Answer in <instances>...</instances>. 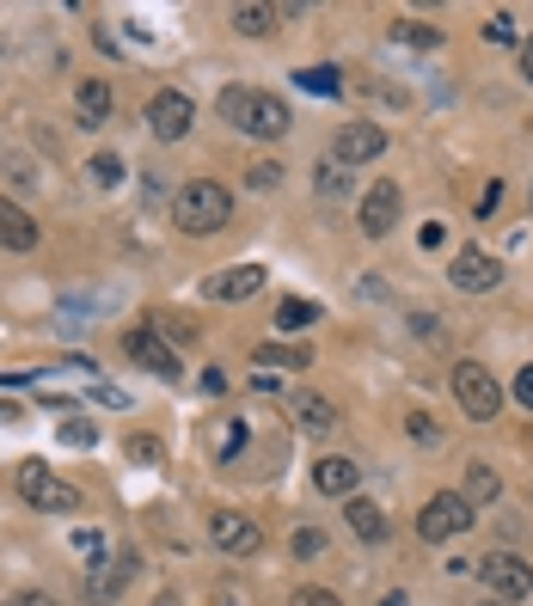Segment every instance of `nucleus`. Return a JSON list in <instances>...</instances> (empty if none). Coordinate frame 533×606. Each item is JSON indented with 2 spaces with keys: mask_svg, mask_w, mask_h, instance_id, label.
Here are the masks:
<instances>
[{
  "mask_svg": "<svg viewBox=\"0 0 533 606\" xmlns=\"http://www.w3.org/2000/svg\"><path fill=\"white\" fill-rule=\"evenodd\" d=\"M454 399L472 423H490L502 411V387H497V373H490L485 361H454Z\"/></svg>",
  "mask_w": 533,
  "mask_h": 606,
  "instance_id": "obj_3",
  "label": "nucleus"
},
{
  "mask_svg": "<svg viewBox=\"0 0 533 606\" xmlns=\"http://www.w3.org/2000/svg\"><path fill=\"white\" fill-rule=\"evenodd\" d=\"M313 185H319V197H325V202H331V197H350V171H344V166H331V159H325Z\"/></svg>",
  "mask_w": 533,
  "mask_h": 606,
  "instance_id": "obj_27",
  "label": "nucleus"
},
{
  "mask_svg": "<svg viewBox=\"0 0 533 606\" xmlns=\"http://www.w3.org/2000/svg\"><path fill=\"white\" fill-rule=\"evenodd\" d=\"M411 331H417V337H441L436 312H411Z\"/></svg>",
  "mask_w": 533,
  "mask_h": 606,
  "instance_id": "obj_37",
  "label": "nucleus"
},
{
  "mask_svg": "<svg viewBox=\"0 0 533 606\" xmlns=\"http://www.w3.org/2000/svg\"><path fill=\"white\" fill-rule=\"evenodd\" d=\"M227 19H234V32H246V37H270V32H276V19H283V7H264V0H239Z\"/></svg>",
  "mask_w": 533,
  "mask_h": 606,
  "instance_id": "obj_17",
  "label": "nucleus"
},
{
  "mask_svg": "<svg viewBox=\"0 0 533 606\" xmlns=\"http://www.w3.org/2000/svg\"><path fill=\"white\" fill-rule=\"evenodd\" d=\"M154 606H178V594H159V601Z\"/></svg>",
  "mask_w": 533,
  "mask_h": 606,
  "instance_id": "obj_41",
  "label": "nucleus"
},
{
  "mask_svg": "<svg viewBox=\"0 0 533 606\" xmlns=\"http://www.w3.org/2000/svg\"><path fill=\"white\" fill-rule=\"evenodd\" d=\"M516 404H521V411H533V368L516 373Z\"/></svg>",
  "mask_w": 533,
  "mask_h": 606,
  "instance_id": "obj_36",
  "label": "nucleus"
},
{
  "mask_svg": "<svg viewBox=\"0 0 533 606\" xmlns=\"http://www.w3.org/2000/svg\"><path fill=\"white\" fill-rule=\"evenodd\" d=\"M258 361H264V368H307V356L288 349V343H258Z\"/></svg>",
  "mask_w": 533,
  "mask_h": 606,
  "instance_id": "obj_26",
  "label": "nucleus"
},
{
  "mask_svg": "<svg viewBox=\"0 0 533 606\" xmlns=\"http://www.w3.org/2000/svg\"><path fill=\"white\" fill-rule=\"evenodd\" d=\"M485 37H490V44H516V25H509V13H497V19H490V25H485Z\"/></svg>",
  "mask_w": 533,
  "mask_h": 606,
  "instance_id": "obj_33",
  "label": "nucleus"
},
{
  "mask_svg": "<svg viewBox=\"0 0 533 606\" xmlns=\"http://www.w3.org/2000/svg\"><path fill=\"white\" fill-rule=\"evenodd\" d=\"M300 86H307V93H319V98H331V93H344V74H337V68H300Z\"/></svg>",
  "mask_w": 533,
  "mask_h": 606,
  "instance_id": "obj_24",
  "label": "nucleus"
},
{
  "mask_svg": "<svg viewBox=\"0 0 533 606\" xmlns=\"http://www.w3.org/2000/svg\"><path fill=\"white\" fill-rule=\"evenodd\" d=\"M344 521H350V533H356L362 545H380V539H387V514H380L368 497H350Z\"/></svg>",
  "mask_w": 533,
  "mask_h": 606,
  "instance_id": "obj_16",
  "label": "nucleus"
},
{
  "mask_svg": "<svg viewBox=\"0 0 533 606\" xmlns=\"http://www.w3.org/2000/svg\"><path fill=\"white\" fill-rule=\"evenodd\" d=\"M387 154V129L380 123H344L337 129V141H331V166H368V159Z\"/></svg>",
  "mask_w": 533,
  "mask_h": 606,
  "instance_id": "obj_8",
  "label": "nucleus"
},
{
  "mask_svg": "<svg viewBox=\"0 0 533 606\" xmlns=\"http://www.w3.org/2000/svg\"><path fill=\"white\" fill-rule=\"evenodd\" d=\"M234 453H246V423L227 417V423L215 429V460H234Z\"/></svg>",
  "mask_w": 533,
  "mask_h": 606,
  "instance_id": "obj_25",
  "label": "nucleus"
},
{
  "mask_svg": "<svg viewBox=\"0 0 533 606\" xmlns=\"http://www.w3.org/2000/svg\"><path fill=\"white\" fill-rule=\"evenodd\" d=\"M13 606H56L49 594H13Z\"/></svg>",
  "mask_w": 533,
  "mask_h": 606,
  "instance_id": "obj_38",
  "label": "nucleus"
},
{
  "mask_svg": "<svg viewBox=\"0 0 533 606\" xmlns=\"http://www.w3.org/2000/svg\"><path fill=\"white\" fill-rule=\"evenodd\" d=\"M123 349H129V361H142L147 373H159V380H178V373H185V368H178V356H173V343L159 337L154 325H135L123 337Z\"/></svg>",
  "mask_w": 533,
  "mask_h": 606,
  "instance_id": "obj_10",
  "label": "nucleus"
},
{
  "mask_svg": "<svg viewBox=\"0 0 533 606\" xmlns=\"http://www.w3.org/2000/svg\"><path fill=\"white\" fill-rule=\"evenodd\" d=\"M264 282H270L264 264H227V270H215V276L203 282V295L209 300H251Z\"/></svg>",
  "mask_w": 533,
  "mask_h": 606,
  "instance_id": "obj_12",
  "label": "nucleus"
},
{
  "mask_svg": "<svg viewBox=\"0 0 533 606\" xmlns=\"http://www.w3.org/2000/svg\"><path fill=\"white\" fill-rule=\"evenodd\" d=\"M448 282H454L460 295H485V288H497V282H502V264L490 258V251L466 246V251H454V270H448Z\"/></svg>",
  "mask_w": 533,
  "mask_h": 606,
  "instance_id": "obj_11",
  "label": "nucleus"
},
{
  "mask_svg": "<svg viewBox=\"0 0 533 606\" xmlns=\"http://www.w3.org/2000/svg\"><path fill=\"white\" fill-rule=\"evenodd\" d=\"M221 117L239 129V135H258V141H276V135H288V105L276 93H251V86H227L221 93Z\"/></svg>",
  "mask_w": 533,
  "mask_h": 606,
  "instance_id": "obj_1",
  "label": "nucleus"
},
{
  "mask_svg": "<svg viewBox=\"0 0 533 606\" xmlns=\"http://www.w3.org/2000/svg\"><path fill=\"white\" fill-rule=\"evenodd\" d=\"M19 497L32 502V509H44V514H74L80 509V490L68 478H56L44 460H25V466H19Z\"/></svg>",
  "mask_w": 533,
  "mask_h": 606,
  "instance_id": "obj_4",
  "label": "nucleus"
},
{
  "mask_svg": "<svg viewBox=\"0 0 533 606\" xmlns=\"http://www.w3.org/2000/svg\"><path fill=\"white\" fill-rule=\"evenodd\" d=\"M295 417H300V429H307V436H331V429H337V411H331L319 392H300V399H295Z\"/></svg>",
  "mask_w": 533,
  "mask_h": 606,
  "instance_id": "obj_19",
  "label": "nucleus"
},
{
  "mask_svg": "<svg viewBox=\"0 0 533 606\" xmlns=\"http://www.w3.org/2000/svg\"><path fill=\"white\" fill-rule=\"evenodd\" d=\"M93 178H98L105 190H110V185H123V159H117V154H98V159H93Z\"/></svg>",
  "mask_w": 533,
  "mask_h": 606,
  "instance_id": "obj_30",
  "label": "nucleus"
},
{
  "mask_svg": "<svg viewBox=\"0 0 533 606\" xmlns=\"http://www.w3.org/2000/svg\"><path fill=\"white\" fill-rule=\"evenodd\" d=\"M497 490H502V478L490 466H466V490H460V497H466L472 509H478V502H497Z\"/></svg>",
  "mask_w": 533,
  "mask_h": 606,
  "instance_id": "obj_22",
  "label": "nucleus"
},
{
  "mask_svg": "<svg viewBox=\"0 0 533 606\" xmlns=\"http://www.w3.org/2000/svg\"><path fill=\"white\" fill-rule=\"evenodd\" d=\"M313 484L325 490V497H356L362 466H356V460H344V453H325V460L313 466Z\"/></svg>",
  "mask_w": 533,
  "mask_h": 606,
  "instance_id": "obj_14",
  "label": "nucleus"
},
{
  "mask_svg": "<svg viewBox=\"0 0 533 606\" xmlns=\"http://www.w3.org/2000/svg\"><path fill=\"white\" fill-rule=\"evenodd\" d=\"M209 539H215L227 558H251V551L264 545V527H258L251 514H239V509H215L209 514Z\"/></svg>",
  "mask_w": 533,
  "mask_h": 606,
  "instance_id": "obj_7",
  "label": "nucleus"
},
{
  "mask_svg": "<svg viewBox=\"0 0 533 606\" xmlns=\"http://www.w3.org/2000/svg\"><path fill=\"white\" fill-rule=\"evenodd\" d=\"M276 178H283V166H276V159H258V166L246 171L251 190H276Z\"/></svg>",
  "mask_w": 533,
  "mask_h": 606,
  "instance_id": "obj_29",
  "label": "nucleus"
},
{
  "mask_svg": "<svg viewBox=\"0 0 533 606\" xmlns=\"http://www.w3.org/2000/svg\"><path fill=\"white\" fill-rule=\"evenodd\" d=\"M129 460H135V466H159V460H166V448H159L154 436H129Z\"/></svg>",
  "mask_w": 533,
  "mask_h": 606,
  "instance_id": "obj_28",
  "label": "nucleus"
},
{
  "mask_svg": "<svg viewBox=\"0 0 533 606\" xmlns=\"http://www.w3.org/2000/svg\"><path fill=\"white\" fill-rule=\"evenodd\" d=\"M25 417V411H19V404H0V423H19Z\"/></svg>",
  "mask_w": 533,
  "mask_h": 606,
  "instance_id": "obj_40",
  "label": "nucleus"
},
{
  "mask_svg": "<svg viewBox=\"0 0 533 606\" xmlns=\"http://www.w3.org/2000/svg\"><path fill=\"white\" fill-rule=\"evenodd\" d=\"M497 606H502V601H497Z\"/></svg>",
  "mask_w": 533,
  "mask_h": 606,
  "instance_id": "obj_43",
  "label": "nucleus"
},
{
  "mask_svg": "<svg viewBox=\"0 0 533 606\" xmlns=\"http://www.w3.org/2000/svg\"><path fill=\"white\" fill-rule=\"evenodd\" d=\"M74 105H80V117H86V123H105V117H110V86H105V80H80Z\"/></svg>",
  "mask_w": 533,
  "mask_h": 606,
  "instance_id": "obj_21",
  "label": "nucleus"
},
{
  "mask_svg": "<svg viewBox=\"0 0 533 606\" xmlns=\"http://www.w3.org/2000/svg\"><path fill=\"white\" fill-rule=\"evenodd\" d=\"M313 319H319L313 300H300V295H283V300H276V331H283V337H288V331H307Z\"/></svg>",
  "mask_w": 533,
  "mask_h": 606,
  "instance_id": "obj_20",
  "label": "nucleus"
},
{
  "mask_svg": "<svg viewBox=\"0 0 533 606\" xmlns=\"http://www.w3.org/2000/svg\"><path fill=\"white\" fill-rule=\"evenodd\" d=\"M295 551H300V558H313V551H325V533H313V527H307V533H295Z\"/></svg>",
  "mask_w": 533,
  "mask_h": 606,
  "instance_id": "obj_35",
  "label": "nucleus"
},
{
  "mask_svg": "<svg viewBox=\"0 0 533 606\" xmlns=\"http://www.w3.org/2000/svg\"><path fill=\"white\" fill-rule=\"evenodd\" d=\"M472 521H478V514H472V502L460 497V490H441V497L424 502V514H417V533L436 545V539H454V533H466Z\"/></svg>",
  "mask_w": 533,
  "mask_h": 606,
  "instance_id": "obj_6",
  "label": "nucleus"
},
{
  "mask_svg": "<svg viewBox=\"0 0 533 606\" xmlns=\"http://www.w3.org/2000/svg\"><path fill=\"white\" fill-rule=\"evenodd\" d=\"M399 209H405L399 185H375L368 197H362V234H368V239H387L392 221H399Z\"/></svg>",
  "mask_w": 533,
  "mask_h": 606,
  "instance_id": "obj_13",
  "label": "nucleus"
},
{
  "mask_svg": "<svg viewBox=\"0 0 533 606\" xmlns=\"http://www.w3.org/2000/svg\"><path fill=\"white\" fill-rule=\"evenodd\" d=\"M478 575H485V589L497 601H528L533 594V563L516 558V551H485L478 558Z\"/></svg>",
  "mask_w": 533,
  "mask_h": 606,
  "instance_id": "obj_5",
  "label": "nucleus"
},
{
  "mask_svg": "<svg viewBox=\"0 0 533 606\" xmlns=\"http://www.w3.org/2000/svg\"><path fill=\"white\" fill-rule=\"evenodd\" d=\"M392 37H399L405 49H436V44H441V25H424V19H399V25H392Z\"/></svg>",
  "mask_w": 533,
  "mask_h": 606,
  "instance_id": "obj_23",
  "label": "nucleus"
},
{
  "mask_svg": "<svg viewBox=\"0 0 533 606\" xmlns=\"http://www.w3.org/2000/svg\"><path fill=\"white\" fill-rule=\"evenodd\" d=\"M190 123H197V105H190V93H154V105H147V129H154L159 141H185Z\"/></svg>",
  "mask_w": 533,
  "mask_h": 606,
  "instance_id": "obj_9",
  "label": "nucleus"
},
{
  "mask_svg": "<svg viewBox=\"0 0 533 606\" xmlns=\"http://www.w3.org/2000/svg\"><path fill=\"white\" fill-rule=\"evenodd\" d=\"M227 215H234V190L209 185V178H197V185H185L173 197V221L185 227V234H221Z\"/></svg>",
  "mask_w": 533,
  "mask_h": 606,
  "instance_id": "obj_2",
  "label": "nucleus"
},
{
  "mask_svg": "<svg viewBox=\"0 0 533 606\" xmlns=\"http://www.w3.org/2000/svg\"><path fill=\"white\" fill-rule=\"evenodd\" d=\"M221 606H239V601H234V594H221Z\"/></svg>",
  "mask_w": 533,
  "mask_h": 606,
  "instance_id": "obj_42",
  "label": "nucleus"
},
{
  "mask_svg": "<svg viewBox=\"0 0 533 606\" xmlns=\"http://www.w3.org/2000/svg\"><path fill=\"white\" fill-rule=\"evenodd\" d=\"M405 429H411V441H424V448H436V423H429L424 411H411V417H405Z\"/></svg>",
  "mask_w": 533,
  "mask_h": 606,
  "instance_id": "obj_32",
  "label": "nucleus"
},
{
  "mask_svg": "<svg viewBox=\"0 0 533 606\" xmlns=\"http://www.w3.org/2000/svg\"><path fill=\"white\" fill-rule=\"evenodd\" d=\"M32 246H37V221L19 202L0 197V251H32Z\"/></svg>",
  "mask_w": 533,
  "mask_h": 606,
  "instance_id": "obj_15",
  "label": "nucleus"
},
{
  "mask_svg": "<svg viewBox=\"0 0 533 606\" xmlns=\"http://www.w3.org/2000/svg\"><path fill=\"white\" fill-rule=\"evenodd\" d=\"M62 441H68V448H93V441H98V429H93V423H62Z\"/></svg>",
  "mask_w": 533,
  "mask_h": 606,
  "instance_id": "obj_31",
  "label": "nucleus"
},
{
  "mask_svg": "<svg viewBox=\"0 0 533 606\" xmlns=\"http://www.w3.org/2000/svg\"><path fill=\"white\" fill-rule=\"evenodd\" d=\"M521 74L533 80V37H528V44H521Z\"/></svg>",
  "mask_w": 533,
  "mask_h": 606,
  "instance_id": "obj_39",
  "label": "nucleus"
},
{
  "mask_svg": "<svg viewBox=\"0 0 533 606\" xmlns=\"http://www.w3.org/2000/svg\"><path fill=\"white\" fill-rule=\"evenodd\" d=\"M295 606H344V601H337L331 589H300V594H295Z\"/></svg>",
  "mask_w": 533,
  "mask_h": 606,
  "instance_id": "obj_34",
  "label": "nucleus"
},
{
  "mask_svg": "<svg viewBox=\"0 0 533 606\" xmlns=\"http://www.w3.org/2000/svg\"><path fill=\"white\" fill-rule=\"evenodd\" d=\"M129 570H135V551H117V558H110V570L98 575V582H86V601H93V606H110V601H117V589L129 582Z\"/></svg>",
  "mask_w": 533,
  "mask_h": 606,
  "instance_id": "obj_18",
  "label": "nucleus"
}]
</instances>
